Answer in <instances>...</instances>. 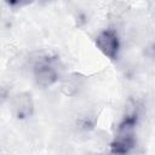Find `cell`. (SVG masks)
<instances>
[{
  "instance_id": "5",
  "label": "cell",
  "mask_w": 155,
  "mask_h": 155,
  "mask_svg": "<svg viewBox=\"0 0 155 155\" xmlns=\"http://www.w3.org/2000/svg\"><path fill=\"white\" fill-rule=\"evenodd\" d=\"M79 88H80L79 78L76 76H69L62 84V90L65 94H74L79 91Z\"/></svg>"
},
{
  "instance_id": "3",
  "label": "cell",
  "mask_w": 155,
  "mask_h": 155,
  "mask_svg": "<svg viewBox=\"0 0 155 155\" xmlns=\"http://www.w3.org/2000/svg\"><path fill=\"white\" fill-rule=\"evenodd\" d=\"M11 109L18 120H25L30 117L34 113V102L31 94L28 92L16 94L11 101Z\"/></svg>"
},
{
  "instance_id": "4",
  "label": "cell",
  "mask_w": 155,
  "mask_h": 155,
  "mask_svg": "<svg viewBox=\"0 0 155 155\" xmlns=\"http://www.w3.org/2000/svg\"><path fill=\"white\" fill-rule=\"evenodd\" d=\"M136 147V138L133 132H117L114 140L110 143V153L127 154Z\"/></svg>"
},
{
  "instance_id": "2",
  "label": "cell",
  "mask_w": 155,
  "mask_h": 155,
  "mask_svg": "<svg viewBox=\"0 0 155 155\" xmlns=\"http://www.w3.org/2000/svg\"><path fill=\"white\" fill-rule=\"evenodd\" d=\"M96 46L107 58L115 61L119 56L121 47L117 31L111 28L99 31L98 35L96 36Z\"/></svg>"
},
{
  "instance_id": "1",
  "label": "cell",
  "mask_w": 155,
  "mask_h": 155,
  "mask_svg": "<svg viewBox=\"0 0 155 155\" xmlns=\"http://www.w3.org/2000/svg\"><path fill=\"white\" fill-rule=\"evenodd\" d=\"M57 58L44 57L34 64L33 75L38 86L42 88L50 87L59 80V69L57 67Z\"/></svg>"
},
{
  "instance_id": "6",
  "label": "cell",
  "mask_w": 155,
  "mask_h": 155,
  "mask_svg": "<svg viewBox=\"0 0 155 155\" xmlns=\"http://www.w3.org/2000/svg\"><path fill=\"white\" fill-rule=\"evenodd\" d=\"M7 2L8 6L11 7H23V6H27L29 4H31L34 0H5Z\"/></svg>"
}]
</instances>
